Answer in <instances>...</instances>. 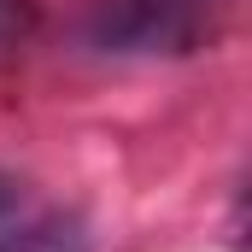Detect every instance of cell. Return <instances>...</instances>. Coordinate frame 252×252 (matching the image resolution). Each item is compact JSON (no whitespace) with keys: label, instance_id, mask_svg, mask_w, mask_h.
Masks as SVG:
<instances>
[{"label":"cell","instance_id":"obj_1","mask_svg":"<svg viewBox=\"0 0 252 252\" xmlns=\"http://www.w3.org/2000/svg\"><path fill=\"white\" fill-rule=\"evenodd\" d=\"M235 0H94L82 47L106 59H188L229 30Z\"/></svg>","mask_w":252,"mask_h":252},{"label":"cell","instance_id":"obj_2","mask_svg":"<svg viewBox=\"0 0 252 252\" xmlns=\"http://www.w3.org/2000/svg\"><path fill=\"white\" fill-rule=\"evenodd\" d=\"M0 252H88V223L35 205L24 182L0 176Z\"/></svg>","mask_w":252,"mask_h":252},{"label":"cell","instance_id":"obj_3","mask_svg":"<svg viewBox=\"0 0 252 252\" xmlns=\"http://www.w3.org/2000/svg\"><path fill=\"white\" fill-rule=\"evenodd\" d=\"M30 30H35V6L30 0H0V53L18 47Z\"/></svg>","mask_w":252,"mask_h":252}]
</instances>
